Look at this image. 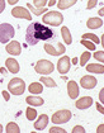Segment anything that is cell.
Returning <instances> with one entry per match:
<instances>
[{"mask_svg":"<svg viewBox=\"0 0 104 133\" xmlns=\"http://www.w3.org/2000/svg\"><path fill=\"white\" fill-rule=\"evenodd\" d=\"M52 37H53V31L51 28L43 25L42 23L34 22V23H31L27 28L25 42L31 46H34L40 41H48Z\"/></svg>","mask_w":104,"mask_h":133,"instance_id":"obj_1","label":"cell"},{"mask_svg":"<svg viewBox=\"0 0 104 133\" xmlns=\"http://www.w3.org/2000/svg\"><path fill=\"white\" fill-rule=\"evenodd\" d=\"M42 22L44 24H50V25H53V27H58L61 23L63 22V17L60 11H48L43 15L42 18Z\"/></svg>","mask_w":104,"mask_h":133,"instance_id":"obj_2","label":"cell"},{"mask_svg":"<svg viewBox=\"0 0 104 133\" xmlns=\"http://www.w3.org/2000/svg\"><path fill=\"white\" fill-rule=\"evenodd\" d=\"M8 90L13 95H22L25 90V82L19 77H14L8 84Z\"/></svg>","mask_w":104,"mask_h":133,"instance_id":"obj_3","label":"cell"},{"mask_svg":"<svg viewBox=\"0 0 104 133\" xmlns=\"http://www.w3.org/2000/svg\"><path fill=\"white\" fill-rule=\"evenodd\" d=\"M15 32L14 28L9 23H1L0 24V42L1 43H8L14 37Z\"/></svg>","mask_w":104,"mask_h":133,"instance_id":"obj_4","label":"cell"},{"mask_svg":"<svg viewBox=\"0 0 104 133\" xmlns=\"http://www.w3.org/2000/svg\"><path fill=\"white\" fill-rule=\"evenodd\" d=\"M34 70L36 72L41 74V75H50L51 72H53L55 70V66L51 61L48 60H40V61L36 63L34 66Z\"/></svg>","mask_w":104,"mask_h":133,"instance_id":"obj_5","label":"cell"},{"mask_svg":"<svg viewBox=\"0 0 104 133\" xmlns=\"http://www.w3.org/2000/svg\"><path fill=\"white\" fill-rule=\"evenodd\" d=\"M71 112L67 110V109H62V110H58L52 115V123L55 124H62V123H67L71 119Z\"/></svg>","mask_w":104,"mask_h":133,"instance_id":"obj_6","label":"cell"},{"mask_svg":"<svg viewBox=\"0 0 104 133\" xmlns=\"http://www.w3.org/2000/svg\"><path fill=\"white\" fill-rule=\"evenodd\" d=\"M44 51L47 52L48 55H52V56H60V55H62L63 52L66 51V48H65V46L61 42H58L56 47L50 44V43H46L44 44Z\"/></svg>","mask_w":104,"mask_h":133,"instance_id":"obj_7","label":"cell"},{"mask_svg":"<svg viewBox=\"0 0 104 133\" xmlns=\"http://www.w3.org/2000/svg\"><path fill=\"white\" fill-rule=\"evenodd\" d=\"M11 15L14 18H23V19H27V21H32V15L31 13L28 11L27 8H23V6H15L11 9Z\"/></svg>","mask_w":104,"mask_h":133,"instance_id":"obj_8","label":"cell"},{"mask_svg":"<svg viewBox=\"0 0 104 133\" xmlns=\"http://www.w3.org/2000/svg\"><path fill=\"white\" fill-rule=\"evenodd\" d=\"M70 66H71V62H70V57L69 56H63L57 61V70H58V72L61 75L67 74L69 70H70Z\"/></svg>","mask_w":104,"mask_h":133,"instance_id":"obj_9","label":"cell"},{"mask_svg":"<svg viewBox=\"0 0 104 133\" xmlns=\"http://www.w3.org/2000/svg\"><path fill=\"white\" fill-rule=\"evenodd\" d=\"M96 84H98V80L94 76H92V75H85L80 80V85L83 86L84 89H88V90L94 89L96 86Z\"/></svg>","mask_w":104,"mask_h":133,"instance_id":"obj_10","label":"cell"},{"mask_svg":"<svg viewBox=\"0 0 104 133\" xmlns=\"http://www.w3.org/2000/svg\"><path fill=\"white\" fill-rule=\"evenodd\" d=\"M5 50H6V52H8L9 55H13V56H19V55H21V52H22L21 43H19L18 41H11V42H9V43L6 44Z\"/></svg>","mask_w":104,"mask_h":133,"instance_id":"obj_11","label":"cell"},{"mask_svg":"<svg viewBox=\"0 0 104 133\" xmlns=\"http://www.w3.org/2000/svg\"><path fill=\"white\" fill-rule=\"evenodd\" d=\"M93 103H94L93 98H90V96H83V98L77 99V102L75 103V105H76L77 109H88V108H90L93 105Z\"/></svg>","mask_w":104,"mask_h":133,"instance_id":"obj_12","label":"cell"},{"mask_svg":"<svg viewBox=\"0 0 104 133\" xmlns=\"http://www.w3.org/2000/svg\"><path fill=\"white\" fill-rule=\"evenodd\" d=\"M47 124H48V115L42 114V115L38 117V119H37L36 123H34V129H37V131H43V129L47 127Z\"/></svg>","mask_w":104,"mask_h":133,"instance_id":"obj_13","label":"cell"},{"mask_svg":"<svg viewBox=\"0 0 104 133\" xmlns=\"http://www.w3.org/2000/svg\"><path fill=\"white\" fill-rule=\"evenodd\" d=\"M67 92H69V96L71 99H76L77 95H79V88H77V84L74 81V80H70L67 82Z\"/></svg>","mask_w":104,"mask_h":133,"instance_id":"obj_14","label":"cell"},{"mask_svg":"<svg viewBox=\"0 0 104 133\" xmlns=\"http://www.w3.org/2000/svg\"><path fill=\"white\" fill-rule=\"evenodd\" d=\"M5 65H6V69L9 70V72L11 74H18L19 72V63L17 60L14 58H8L5 61Z\"/></svg>","mask_w":104,"mask_h":133,"instance_id":"obj_15","label":"cell"},{"mask_svg":"<svg viewBox=\"0 0 104 133\" xmlns=\"http://www.w3.org/2000/svg\"><path fill=\"white\" fill-rule=\"evenodd\" d=\"M86 71L93 74H104V65L100 63H89L86 65Z\"/></svg>","mask_w":104,"mask_h":133,"instance_id":"obj_16","label":"cell"},{"mask_svg":"<svg viewBox=\"0 0 104 133\" xmlns=\"http://www.w3.org/2000/svg\"><path fill=\"white\" fill-rule=\"evenodd\" d=\"M86 25L90 29H98L103 25V21L100 18H89L88 22H86Z\"/></svg>","mask_w":104,"mask_h":133,"instance_id":"obj_17","label":"cell"},{"mask_svg":"<svg viewBox=\"0 0 104 133\" xmlns=\"http://www.w3.org/2000/svg\"><path fill=\"white\" fill-rule=\"evenodd\" d=\"M25 102L28 103L29 105H32V107H42L44 100L42 98H40V96H32L31 95V96L25 98Z\"/></svg>","mask_w":104,"mask_h":133,"instance_id":"obj_18","label":"cell"},{"mask_svg":"<svg viewBox=\"0 0 104 133\" xmlns=\"http://www.w3.org/2000/svg\"><path fill=\"white\" fill-rule=\"evenodd\" d=\"M61 36H62V39L66 44H71L73 43V37H71V33L69 31L67 27H62L61 29Z\"/></svg>","mask_w":104,"mask_h":133,"instance_id":"obj_19","label":"cell"},{"mask_svg":"<svg viewBox=\"0 0 104 133\" xmlns=\"http://www.w3.org/2000/svg\"><path fill=\"white\" fill-rule=\"evenodd\" d=\"M77 0H60L57 3V6L60 10H65V9H69L70 6H73L74 4H76Z\"/></svg>","mask_w":104,"mask_h":133,"instance_id":"obj_20","label":"cell"},{"mask_svg":"<svg viewBox=\"0 0 104 133\" xmlns=\"http://www.w3.org/2000/svg\"><path fill=\"white\" fill-rule=\"evenodd\" d=\"M28 90L32 94H41L43 91V86H42L41 82H32L28 88Z\"/></svg>","mask_w":104,"mask_h":133,"instance_id":"obj_21","label":"cell"},{"mask_svg":"<svg viewBox=\"0 0 104 133\" xmlns=\"http://www.w3.org/2000/svg\"><path fill=\"white\" fill-rule=\"evenodd\" d=\"M27 8H28V9H29V11H32L34 15H42L44 11H47V9H46V8H37V9H36V8L32 5L31 3H28V4H27Z\"/></svg>","mask_w":104,"mask_h":133,"instance_id":"obj_22","label":"cell"},{"mask_svg":"<svg viewBox=\"0 0 104 133\" xmlns=\"http://www.w3.org/2000/svg\"><path fill=\"white\" fill-rule=\"evenodd\" d=\"M21 132V129H19V127H18V124L14 122H10L8 123V125H6V133H19Z\"/></svg>","mask_w":104,"mask_h":133,"instance_id":"obj_23","label":"cell"},{"mask_svg":"<svg viewBox=\"0 0 104 133\" xmlns=\"http://www.w3.org/2000/svg\"><path fill=\"white\" fill-rule=\"evenodd\" d=\"M41 82L43 85L48 86V88H56V86H57V84L53 81L51 77H46V76H42L41 77Z\"/></svg>","mask_w":104,"mask_h":133,"instance_id":"obj_24","label":"cell"},{"mask_svg":"<svg viewBox=\"0 0 104 133\" xmlns=\"http://www.w3.org/2000/svg\"><path fill=\"white\" fill-rule=\"evenodd\" d=\"M81 39H90V41L93 42V43H95V44H99V43H100L98 36H95L93 33H85V34H83V38H81Z\"/></svg>","mask_w":104,"mask_h":133,"instance_id":"obj_25","label":"cell"},{"mask_svg":"<svg viewBox=\"0 0 104 133\" xmlns=\"http://www.w3.org/2000/svg\"><path fill=\"white\" fill-rule=\"evenodd\" d=\"M25 114H27V119H28V121H34V119H36V117H37V112H36V109H33L32 107H28V108H27Z\"/></svg>","mask_w":104,"mask_h":133,"instance_id":"obj_26","label":"cell"},{"mask_svg":"<svg viewBox=\"0 0 104 133\" xmlns=\"http://www.w3.org/2000/svg\"><path fill=\"white\" fill-rule=\"evenodd\" d=\"M90 57H92V53H90L89 51L83 52V55H81V57H80V65H81V66H85L86 62L89 61Z\"/></svg>","mask_w":104,"mask_h":133,"instance_id":"obj_27","label":"cell"},{"mask_svg":"<svg viewBox=\"0 0 104 133\" xmlns=\"http://www.w3.org/2000/svg\"><path fill=\"white\" fill-rule=\"evenodd\" d=\"M81 44L85 46L89 51H95V47H96V44H95V43L88 41V39H81Z\"/></svg>","mask_w":104,"mask_h":133,"instance_id":"obj_28","label":"cell"},{"mask_svg":"<svg viewBox=\"0 0 104 133\" xmlns=\"http://www.w3.org/2000/svg\"><path fill=\"white\" fill-rule=\"evenodd\" d=\"M94 58L96 60V61L99 62H103L104 63V52L103 51H98V52H94Z\"/></svg>","mask_w":104,"mask_h":133,"instance_id":"obj_29","label":"cell"},{"mask_svg":"<svg viewBox=\"0 0 104 133\" xmlns=\"http://www.w3.org/2000/svg\"><path fill=\"white\" fill-rule=\"evenodd\" d=\"M48 0H33V4L37 6V8H44V5L47 4Z\"/></svg>","mask_w":104,"mask_h":133,"instance_id":"obj_30","label":"cell"},{"mask_svg":"<svg viewBox=\"0 0 104 133\" xmlns=\"http://www.w3.org/2000/svg\"><path fill=\"white\" fill-rule=\"evenodd\" d=\"M50 133H66V131L63 128H60V127H52L50 129Z\"/></svg>","mask_w":104,"mask_h":133,"instance_id":"obj_31","label":"cell"},{"mask_svg":"<svg viewBox=\"0 0 104 133\" xmlns=\"http://www.w3.org/2000/svg\"><path fill=\"white\" fill-rule=\"evenodd\" d=\"M96 4H98V0H89L88 5H86V9H93V8L96 6Z\"/></svg>","mask_w":104,"mask_h":133,"instance_id":"obj_32","label":"cell"},{"mask_svg":"<svg viewBox=\"0 0 104 133\" xmlns=\"http://www.w3.org/2000/svg\"><path fill=\"white\" fill-rule=\"evenodd\" d=\"M84 132H85V129L81 125H76V127L73 128V133H84Z\"/></svg>","mask_w":104,"mask_h":133,"instance_id":"obj_33","label":"cell"},{"mask_svg":"<svg viewBox=\"0 0 104 133\" xmlns=\"http://www.w3.org/2000/svg\"><path fill=\"white\" fill-rule=\"evenodd\" d=\"M96 110L99 113H102V114H104V107L100 103H96Z\"/></svg>","mask_w":104,"mask_h":133,"instance_id":"obj_34","label":"cell"},{"mask_svg":"<svg viewBox=\"0 0 104 133\" xmlns=\"http://www.w3.org/2000/svg\"><path fill=\"white\" fill-rule=\"evenodd\" d=\"M3 96H4V100L8 102V100L10 99V92L9 91H3Z\"/></svg>","mask_w":104,"mask_h":133,"instance_id":"obj_35","label":"cell"},{"mask_svg":"<svg viewBox=\"0 0 104 133\" xmlns=\"http://www.w3.org/2000/svg\"><path fill=\"white\" fill-rule=\"evenodd\" d=\"M99 100H100V103H103L104 104V88L99 91Z\"/></svg>","mask_w":104,"mask_h":133,"instance_id":"obj_36","label":"cell"},{"mask_svg":"<svg viewBox=\"0 0 104 133\" xmlns=\"http://www.w3.org/2000/svg\"><path fill=\"white\" fill-rule=\"evenodd\" d=\"M5 9V0H0V14Z\"/></svg>","mask_w":104,"mask_h":133,"instance_id":"obj_37","label":"cell"},{"mask_svg":"<svg viewBox=\"0 0 104 133\" xmlns=\"http://www.w3.org/2000/svg\"><path fill=\"white\" fill-rule=\"evenodd\" d=\"M96 133H104V124H100V125L96 128Z\"/></svg>","mask_w":104,"mask_h":133,"instance_id":"obj_38","label":"cell"},{"mask_svg":"<svg viewBox=\"0 0 104 133\" xmlns=\"http://www.w3.org/2000/svg\"><path fill=\"white\" fill-rule=\"evenodd\" d=\"M98 14H99L100 17H103V15H104V6H103V8H100V9H99V11H98Z\"/></svg>","mask_w":104,"mask_h":133,"instance_id":"obj_39","label":"cell"},{"mask_svg":"<svg viewBox=\"0 0 104 133\" xmlns=\"http://www.w3.org/2000/svg\"><path fill=\"white\" fill-rule=\"evenodd\" d=\"M19 0H8V3L10 4V5H14V4H17Z\"/></svg>","mask_w":104,"mask_h":133,"instance_id":"obj_40","label":"cell"},{"mask_svg":"<svg viewBox=\"0 0 104 133\" xmlns=\"http://www.w3.org/2000/svg\"><path fill=\"white\" fill-rule=\"evenodd\" d=\"M56 4V0H48V5L52 6V5H55Z\"/></svg>","mask_w":104,"mask_h":133,"instance_id":"obj_41","label":"cell"},{"mask_svg":"<svg viewBox=\"0 0 104 133\" xmlns=\"http://www.w3.org/2000/svg\"><path fill=\"white\" fill-rule=\"evenodd\" d=\"M76 63H77V58H76V57H74L73 58V65H76Z\"/></svg>","mask_w":104,"mask_h":133,"instance_id":"obj_42","label":"cell"},{"mask_svg":"<svg viewBox=\"0 0 104 133\" xmlns=\"http://www.w3.org/2000/svg\"><path fill=\"white\" fill-rule=\"evenodd\" d=\"M100 43L103 44V48H104V34H103V36H102V41H100Z\"/></svg>","mask_w":104,"mask_h":133,"instance_id":"obj_43","label":"cell"},{"mask_svg":"<svg viewBox=\"0 0 104 133\" xmlns=\"http://www.w3.org/2000/svg\"><path fill=\"white\" fill-rule=\"evenodd\" d=\"M0 72H3V74H6V70H5V69H0Z\"/></svg>","mask_w":104,"mask_h":133,"instance_id":"obj_44","label":"cell"},{"mask_svg":"<svg viewBox=\"0 0 104 133\" xmlns=\"http://www.w3.org/2000/svg\"><path fill=\"white\" fill-rule=\"evenodd\" d=\"M3 132V125H1V124H0V133Z\"/></svg>","mask_w":104,"mask_h":133,"instance_id":"obj_45","label":"cell"}]
</instances>
